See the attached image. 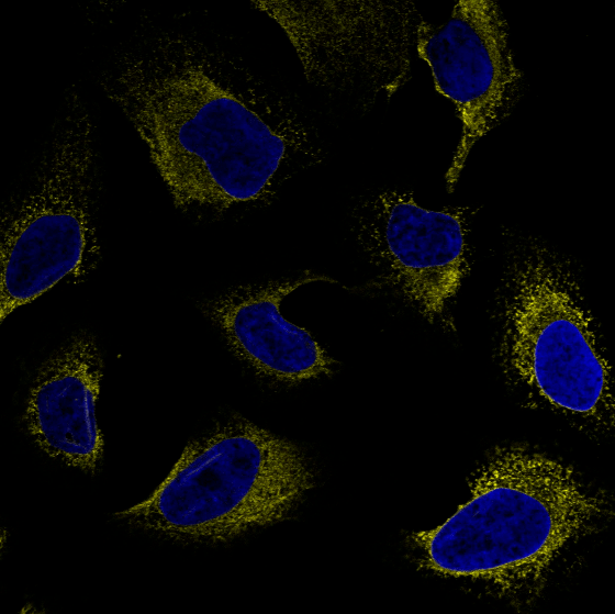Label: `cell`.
<instances>
[{
  "instance_id": "cell-9",
  "label": "cell",
  "mask_w": 615,
  "mask_h": 614,
  "mask_svg": "<svg viewBox=\"0 0 615 614\" xmlns=\"http://www.w3.org/2000/svg\"><path fill=\"white\" fill-rule=\"evenodd\" d=\"M101 378L96 339L77 334L38 370L25 412L27 429L45 453L87 472L97 469L103 451L94 416Z\"/></svg>"
},
{
  "instance_id": "cell-1",
  "label": "cell",
  "mask_w": 615,
  "mask_h": 614,
  "mask_svg": "<svg viewBox=\"0 0 615 614\" xmlns=\"http://www.w3.org/2000/svg\"><path fill=\"white\" fill-rule=\"evenodd\" d=\"M100 85L145 144L177 206L256 201L286 168L316 158L290 99L195 37L164 33L134 45Z\"/></svg>"
},
{
  "instance_id": "cell-3",
  "label": "cell",
  "mask_w": 615,
  "mask_h": 614,
  "mask_svg": "<svg viewBox=\"0 0 615 614\" xmlns=\"http://www.w3.org/2000/svg\"><path fill=\"white\" fill-rule=\"evenodd\" d=\"M492 317L507 377L567 416L613 425L602 336L566 256L537 238H519L506 257Z\"/></svg>"
},
{
  "instance_id": "cell-7",
  "label": "cell",
  "mask_w": 615,
  "mask_h": 614,
  "mask_svg": "<svg viewBox=\"0 0 615 614\" xmlns=\"http://www.w3.org/2000/svg\"><path fill=\"white\" fill-rule=\"evenodd\" d=\"M416 51L431 67L436 89L456 107L461 135L446 172L447 189L459 180L473 145L502 123L522 90L506 20L491 0H460L444 24L420 19Z\"/></svg>"
},
{
  "instance_id": "cell-8",
  "label": "cell",
  "mask_w": 615,
  "mask_h": 614,
  "mask_svg": "<svg viewBox=\"0 0 615 614\" xmlns=\"http://www.w3.org/2000/svg\"><path fill=\"white\" fill-rule=\"evenodd\" d=\"M354 228L382 282L426 320L446 325L469 271L461 215L426 210L410 193L390 190L359 204Z\"/></svg>"
},
{
  "instance_id": "cell-10",
  "label": "cell",
  "mask_w": 615,
  "mask_h": 614,
  "mask_svg": "<svg viewBox=\"0 0 615 614\" xmlns=\"http://www.w3.org/2000/svg\"><path fill=\"white\" fill-rule=\"evenodd\" d=\"M325 276H302L286 281L230 290L206 306L233 351L259 373L284 382L327 376L333 360L305 330L279 312L290 292Z\"/></svg>"
},
{
  "instance_id": "cell-4",
  "label": "cell",
  "mask_w": 615,
  "mask_h": 614,
  "mask_svg": "<svg viewBox=\"0 0 615 614\" xmlns=\"http://www.w3.org/2000/svg\"><path fill=\"white\" fill-rule=\"evenodd\" d=\"M313 481L295 445L235 420L191 442L152 495L116 516L169 539L225 542L288 516Z\"/></svg>"
},
{
  "instance_id": "cell-6",
  "label": "cell",
  "mask_w": 615,
  "mask_h": 614,
  "mask_svg": "<svg viewBox=\"0 0 615 614\" xmlns=\"http://www.w3.org/2000/svg\"><path fill=\"white\" fill-rule=\"evenodd\" d=\"M286 32L306 77L351 96L399 88L409 72L414 4L382 1H259Z\"/></svg>"
},
{
  "instance_id": "cell-5",
  "label": "cell",
  "mask_w": 615,
  "mask_h": 614,
  "mask_svg": "<svg viewBox=\"0 0 615 614\" xmlns=\"http://www.w3.org/2000/svg\"><path fill=\"white\" fill-rule=\"evenodd\" d=\"M96 167L92 120L71 91L32 183L2 220L1 321L97 264Z\"/></svg>"
},
{
  "instance_id": "cell-2",
  "label": "cell",
  "mask_w": 615,
  "mask_h": 614,
  "mask_svg": "<svg viewBox=\"0 0 615 614\" xmlns=\"http://www.w3.org/2000/svg\"><path fill=\"white\" fill-rule=\"evenodd\" d=\"M610 514L606 496L568 466L525 447H502L472 476L469 500L412 540L425 569L521 600L537 594L568 544Z\"/></svg>"
}]
</instances>
